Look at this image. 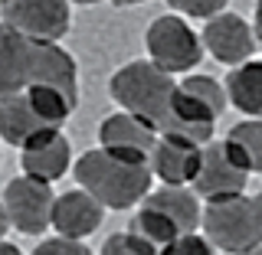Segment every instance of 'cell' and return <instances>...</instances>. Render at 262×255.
I'll list each match as a JSON object with an SVG mask.
<instances>
[{"label": "cell", "instance_id": "obj_14", "mask_svg": "<svg viewBox=\"0 0 262 255\" xmlns=\"http://www.w3.org/2000/svg\"><path fill=\"white\" fill-rule=\"evenodd\" d=\"M102 213H105L102 203H98L92 193H85L82 187H76V190H66V193L56 196L53 229H56V236H62V239L85 242L89 236L102 226Z\"/></svg>", "mask_w": 262, "mask_h": 255}, {"label": "cell", "instance_id": "obj_19", "mask_svg": "<svg viewBox=\"0 0 262 255\" xmlns=\"http://www.w3.org/2000/svg\"><path fill=\"white\" fill-rule=\"evenodd\" d=\"M226 144L236 151L249 174H262V118H246L236 128H229Z\"/></svg>", "mask_w": 262, "mask_h": 255}, {"label": "cell", "instance_id": "obj_1", "mask_svg": "<svg viewBox=\"0 0 262 255\" xmlns=\"http://www.w3.org/2000/svg\"><path fill=\"white\" fill-rule=\"evenodd\" d=\"M79 187L85 193H92L105 210H131L141 206V200L151 193V164H135L125 157L102 151H85L72 167Z\"/></svg>", "mask_w": 262, "mask_h": 255}, {"label": "cell", "instance_id": "obj_23", "mask_svg": "<svg viewBox=\"0 0 262 255\" xmlns=\"http://www.w3.org/2000/svg\"><path fill=\"white\" fill-rule=\"evenodd\" d=\"M33 255H92L85 242L79 239H62V236H53V239H43L33 249Z\"/></svg>", "mask_w": 262, "mask_h": 255}, {"label": "cell", "instance_id": "obj_4", "mask_svg": "<svg viewBox=\"0 0 262 255\" xmlns=\"http://www.w3.org/2000/svg\"><path fill=\"white\" fill-rule=\"evenodd\" d=\"M144 49L147 59L170 76H184V72L196 69L203 59L200 36L177 13H164L158 20H151V27L144 33Z\"/></svg>", "mask_w": 262, "mask_h": 255}, {"label": "cell", "instance_id": "obj_20", "mask_svg": "<svg viewBox=\"0 0 262 255\" xmlns=\"http://www.w3.org/2000/svg\"><path fill=\"white\" fill-rule=\"evenodd\" d=\"M229 0H167L170 10H177L180 16H190V20H213L216 13L226 10Z\"/></svg>", "mask_w": 262, "mask_h": 255}, {"label": "cell", "instance_id": "obj_15", "mask_svg": "<svg viewBox=\"0 0 262 255\" xmlns=\"http://www.w3.org/2000/svg\"><path fill=\"white\" fill-rule=\"evenodd\" d=\"M20 167H23V174L33 177V180L56 183V180L72 167V144L66 141L62 131H56V134L30 144L27 151L20 154Z\"/></svg>", "mask_w": 262, "mask_h": 255}, {"label": "cell", "instance_id": "obj_12", "mask_svg": "<svg viewBox=\"0 0 262 255\" xmlns=\"http://www.w3.org/2000/svg\"><path fill=\"white\" fill-rule=\"evenodd\" d=\"M200 154H203V147L193 144L190 137L161 134L158 144H154V154H151V174L164 187H187L196 177Z\"/></svg>", "mask_w": 262, "mask_h": 255}, {"label": "cell", "instance_id": "obj_5", "mask_svg": "<svg viewBox=\"0 0 262 255\" xmlns=\"http://www.w3.org/2000/svg\"><path fill=\"white\" fill-rule=\"evenodd\" d=\"M246 183H249V170L246 164L236 157V151L223 141H210L203 144L200 154V167H196L193 177V193L207 203H220V200H233V196L246 193Z\"/></svg>", "mask_w": 262, "mask_h": 255}, {"label": "cell", "instance_id": "obj_24", "mask_svg": "<svg viewBox=\"0 0 262 255\" xmlns=\"http://www.w3.org/2000/svg\"><path fill=\"white\" fill-rule=\"evenodd\" d=\"M252 33H256V43L262 49V0H256V13H252Z\"/></svg>", "mask_w": 262, "mask_h": 255}, {"label": "cell", "instance_id": "obj_22", "mask_svg": "<svg viewBox=\"0 0 262 255\" xmlns=\"http://www.w3.org/2000/svg\"><path fill=\"white\" fill-rule=\"evenodd\" d=\"M158 255H216V249L210 245L207 236L187 233V236H180V239H174L167 249H161Z\"/></svg>", "mask_w": 262, "mask_h": 255}, {"label": "cell", "instance_id": "obj_10", "mask_svg": "<svg viewBox=\"0 0 262 255\" xmlns=\"http://www.w3.org/2000/svg\"><path fill=\"white\" fill-rule=\"evenodd\" d=\"M200 43L216 62L233 65V69L243 65V62H249L252 53H256V46H259L249 23H246L239 13H226V10L216 13L213 20H207Z\"/></svg>", "mask_w": 262, "mask_h": 255}, {"label": "cell", "instance_id": "obj_8", "mask_svg": "<svg viewBox=\"0 0 262 255\" xmlns=\"http://www.w3.org/2000/svg\"><path fill=\"white\" fill-rule=\"evenodd\" d=\"M158 137H161L158 128L128 111H115L108 118H102V125H98L102 151L115 154V157H125V160H135V164H151Z\"/></svg>", "mask_w": 262, "mask_h": 255}, {"label": "cell", "instance_id": "obj_21", "mask_svg": "<svg viewBox=\"0 0 262 255\" xmlns=\"http://www.w3.org/2000/svg\"><path fill=\"white\" fill-rule=\"evenodd\" d=\"M98 255H158L151 249V245H144L138 236H131L128 229L125 233H115V236H108V239L102 242V252Z\"/></svg>", "mask_w": 262, "mask_h": 255}, {"label": "cell", "instance_id": "obj_30", "mask_svg": "<svg viewBox=\"0 0 262 255\" xmlns=\"http://www.w3.org/2000/svg\"><path fill=\"white\" fill-rule=\"evenodd\" d=\"M4 4H7V0H0V7H4Z\"/></svg>", "mask_w": 262, "mask_h": 255}, {"label": "cell", "instance_id": "obj_29", "mask_svg": "<svg viewBox=\"0 0 262 255\" xmlns=\"http://www.w3.org/2000/svg\"><path fill=\"white\" fill-rule=\"evenodd\" d=\"M246 255H262V249H256V252H246Z\"/></svg>", "mask_w": 262, "mask_h": 255}, {"label": "cell", "instance_id": "obj_2", "mask_svg": "<svg viewBox=\"0 0 262 255\" xmlns=\"http://www.w3.org/2000/svg\"><path fill=\"white\" fill-rule=\"evenodd\" d=\"M112 98L121 105V111L144 118L147 125L164 131L170 118V105L177 95V76L158 69L151 59H135L125 62L108 82Z\"/></svg>", "mask_w": 262, "mask_h": 255}, {"label": "cell", "instance_id": "obj_27", "mask_svg": "<svg viewBox=\"0 0 262 255\" xmlns=\"http://www.w3.org/2000/svg\"><path fill=\"white\" fill-rule=\"evenodd\" d=\"M115 7H138V4H147V0H112Z\"/></svg>", "mask_w": 262, "mask_h": 255}, {"label": "cell", "instance_id": "obj_28", "mask_svg": "<svg viewBox=\"0 0 262 255\" xmlns=\"http://www.w3.org/2000/svg\"><path fill=\"white\" fill-rule=\"evenodd\" d=\"M69 4H79V7H95V4H102V0H69Z\"/></svg>", "mask_w": 262, "mask_h": 255}, {"label": "cell", "instance_id": "obj_26", "mask_svg": "<svg viewBox=\"0 0 262 255\" xmlns=\"http://www.w3.org/2000/svg\"><path fill=\"white\" fill-rule=\"evenodd\" d=\"M0 255H23V252L16 249L13 242H7V239H4V242H0Z\"/></svg>", "mask_w": 262, "mask_h": 255}, {"label": "cell", "instance_id": "obj_17", "mask_svg": "<svg viewBox=\"0 0 262 255\" xmlns=\"http://www.w3.org/2000/svg\"><path fill=\"white\" fill-rule=\"evenodd\" d=\"M223 88L229 105H236L246 118H262V59H249L229 69Z\"/></svg>", "mask_w": 262, "mask_h": 255}, {"label": "cell", "instance_id": "obj_18", "mask_svg": "<svg viewBox=\"0 0 262 255\" xmlns=\"http://www.w3.org/2000/svg\"><path fill=\"white\" fill-rule=\"evenodd\" d=\"M128 233H131V236H138V239H141L144 245H151L154 252L167 249V245L174 242V239H180V236H184L167 216H164V213H158L154 206H147V203H141V206L135 210Z\"/></svg>", "mask_w": 262, "mask_h": 255}, {"label": "cell", "instance_id": "obj_9", "mask_svg": "<svg viewBox=\"0 0 262 255\" xmlns=\"http://www.w3.org/2000/svg\"><path fill=\"white\" fill-rule=\"evenodd\" d=\"M62 125H56L49 114L39 108L36 102L20 92V95H10L0 102V141L10 144V147H20L27 151L30 144L43 141V137L56 134Z\"/></svg>", "mask_w": 262, "mask_h": 255}, {"label": "cell", "instance_id": "obj_13", "mask_svg": "<svg viewBox=\"0 0 262 255\" xmlns=\"http://www.w3.org/2000/svg\"><path fill=\"white\" fill-rule=\"evenodd\" d=\"M33 59H36V43L0 20V102L27 92L33 79Z\"/></svg>", "mask_w": 262, "mask_h": 255}, {"label": "cell", "instance_id": "obj_3", "mask_svg": "<svg viewBox=\"0 0 262 255\" xmlns=\"http://www.w3.org/2000/svg\"><path fill=\"white\" fill-rule=\"evenodd\" d=\"M203 236L226 255H246L262 249V193H243L203 206Z\"/></svg>", "mask_w": 262, "mask_h": 255}, {"label": "cell", "instance_id": "obj_7", "mask_svg": "<svg viewBox=\"0 0 262 255\" xmlns=\"http://www.w3.org/2000/svg\"><path fill=\"white\" fill-rule=\"evenodd\" d=\"M0 203L7 210L10 229H16L23 236H39L53 226V206H56L53 183H43V180H33L23 174L7 183Z\"/></svg>", "mask_w": 262, "mask_h": 255}, {"label": "cell", "instance_id": "obj_16", "mask_svg": "<svg viewBox=\"0 0 262 255\" xmlns=\"http://www.w3.org/2000/svg\"><path fill=\"white\" fill-rule=\"evenodd\" d=\"M141 203H147V206H154L158 213H164L184 236L200 229L203 206H200V196H196L190 187H161V190L147 193Z\"/></svg>", "mask_w": 262, "mask_h": 255}, {"label": "cell", "instance_id": "obj_25", "mask_svg": "<svg viewBox=\"0 0 262 255\" xmlns=\"http://www.w3.org/2000/svg\"><path fill=\"white\" fill-rule=\"evenodd\" d=\"M7 229H10V219H7V210H4V203H0V242H4Z\"/></svg>", "mask_w": 262, "mask_h": 255}, {"label": "cell", "instance_id": "obj_11", "mask_svg": "<svg viewBox=\"0 0 262 255\" xmlns=\"http://www.w3.org/2000/svg\"><path fill=\"white\" fill-rule=\"evenodd\" d=\"M27 88H39L56 98H62L69 108L79 105V69L76 59L59 43H36V59H33V79Z\"/></svg>", "mask_w": 262, "mask_h": 255}, {"label": "cell", "instance_id": "obj_6", "mask_svg": "<svg viewBox=\"0 0 262 255\" xmlns=\"http://www.w3.org/2000/svg\"><path fill=\"white\" fill-rule=\"evenodd\" d=\"M0 20L33 43H59L69 33L72 4L69 0H7Z\"/></svg>", "mask_w": 262, "mask_h": 255}]
</instances>
